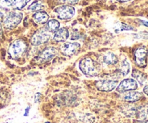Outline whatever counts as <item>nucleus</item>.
<instances>
[{
	"label": "nucleus",
	"instance_id": "nucleus-23",
	"mask_svg": "<svg viewBox=\"0 0 148 123\" xmlns=\"http://www.w3.org/2000/svg\"><path fill=\"white\" fill-rule=\"evenodd\" d=\"M59 3L64 4L65 5H74L77 4L79 0H59Z\"/></svg>",
	"mask_w": 148,
	"mask_h": 123
},
{
	"label": "nucleus",
	"instance_id": "nucleus-4",
	"mask_svg": "<svg viewBox=\"0 0 148 123\" xmlns=\"http://www.w3.org/2000/svg\"><path fill=\"white\" fill-rule=\"evenodd\" d=\"M51 38V33L47 28H42L36 31L30 38V43L33 46H39L47 43Z\"/></svg>",
	"mask_w": 148,
	"mask_h": 123
},
{
	"label": "nucleus",
	"instance_id": "nucleus-5",
	"mask_svg": "<svg viewBox=\"0 0 148 123\" xmlns=\"http://www.w3.org/2000/svg\"><path fill=\"white\" fill-rule=\"evenodd\" d=\"M148 56V49L145 46H142L137 48L134 52V60L138 67L145 68L147 66V59Z\"/></svg>",
	"mask_w": 148,
	"mask_h": 123
},
{
	"label": "nucleus",
	"instance_id": "nucleus-30",
	"mask_svg": "<svg viewBox=\"0 0 148 123\" xmlns=\"http://www.w3.org/2000/svg\"><path fill=\"white\" fill-rule=\"evenodd\" d=\"M143 123H148V120H147L146 121H145V122H143Z\"/></svg>",
	"mask_w": 148,
	"mask_h": 123
},
{
	"label": "nucleus",
	"instance_id": "nucleus-11",
	"mask_svg": "<svg viewBox=\"0 0 148 123\" xmlns=\"http://www.w3.org/2000/svg\"><path fill=\"white\" fill-rule=\"evenodd\" d=\"M57 49L53 47L46 48L38 56V60L41 62H48L53 58L57 55Z\"/></svg>",
	"mask_w": 148,
	"mask_h": 123
},
{
	"label": "nucleus",
	"instance_id": "nucleus-14",
	"mask_svg": "<svg viewBox=\"0 0 148 123\" xmlns=\"http://www.w3.org/2000/svg\"><path fill=\"white\" fill-rule=\"evenodd\" d=\"M33 20L36 22L37 24H43L45 23H46L49 20V16L46 12L43 11H40L37 12L36 13H35L33 16Z\"/></svg>",
	"mask_w": 148,
	"mask_h": 123
},
{
	"label": "nucleus",
	"instance_id": "nucleus-27",
	"mask_svg": "<svg viewBox=\"0 0 148 123\" xmlns=\"http://www.w3.org/2000/svg\"><path fill=\"white\" fill-rule=\"evenodd\" d=\"M140 22H141L142 24H144L145 26H147V27H148V22L144 21V20H140Z\"/></svg>",
	"mask_w": 148,
	"mask_h": 123
},
{
	"label": "nucleus",
	"instance_id": "nucleus-13",
	"mask_svg": "<svg viewBox=\"0 0 148 123\" xmlns=\"http://www.w3.org/2000/svg\"><path fill=\"white\" fill-rule=\"evenodd\" d=\"M143 97V94L136 91H130L127 92L123 96V99L128 102H137Z\"/></svg>",
	"mask_w": 148,
	"mask_h": 123
},
{
	"label": "nucleus",
	"instance_id": "nucleus-25",
	"mask_svg": "<svg viewBox=\"0 0 148 123\" xmlns=\"http://www.w3.org/2000/svg\"><path fill=\"white\" fill-rule=\"evenodd\" d=\"M40 96H41V94L40 93H36L35 94V98H34V101L36 103H38V102H40Z\"/></svg>",
	"mask_w": 148,
	"mask_h": 123
},
{
	"label": "nucleus",
	"instance_id": "nucleus-10",
	"mask_svg": "<svg viewBox=\"0 0 148 123\" xmlns=\"http://www.w3.org/2000/svg\"><path fill=\"white\" fill-rule=\"evenodd\" d=\"M30 0H1V3L4 7H10L19 10L24 8Z\"/></svg>",
	"mask_w": 148,
	"mask_h": 123
},
{
	"label": "nucleus",
	"instance_id": "nucleus-29",
	"mask_svg": "<svg viewBox=\"0 0 148 123\" xmlns=\"http://www.w3.org/2000/svg\"><path fill=\"white\" fill-rule=\"evenodd\" d=\"M116 1H120V2H127V1H130V0H116Z\"/></svg>",
	"mask_w": 148,
	"mask_h": 123
},
{
	"label": "nucleus",
	"instance_id": "nucleus-15",
	"mask_svg": "<svg viewBox=\"0 0 148 123\" xmlns=\"http://www.w3.org/2000/svg\"><path fill=\"white\" fill-rule=\"evenodd\" d=\"M103 60L107 65H114L118 63V58L112 52H108L103 56Z\"/></svg>",
	"mask_w": 148,
	"mask_h": 123
},
{
	"label": "nucleus",
	"instance_id": "nucleus-17",
	"mask_svg": "<svg viewBox=\"0 0 148 123\" xmlns=\"http://www.w3.org/2000/svg\"><path fill=\"white\" fill-rule=\"evenodd\" d=\"M119 71L123 76H127V75L130 73V71H131V66H130V63L128 61V60L124 59L121 62V65H120Z\"/></svg>",
	"mask_w": 148,
	"mask_h": 123
},
{
	"label": "nucleus",
	"instance_id": "nucleus-18",
	"mask_svg": "<svg viewBox=\"0 0 148 123\" xmlns=\"http://www.w3.org/2000/svg\"><path fill=\"white\" fill-rule=\"evenodd\" d=\"M132 77L134 78L140 84H145L146 80H147V76L145 73H142L141 71H140L138 70H133Z\"/></svg>",
	"mask_w": 148,
	"mask_h": 123
},
{
	"label": "nucleus",
	"instance_id": "nucleus-3",
	"mask_svg": "<svg viewBox=\"0 0 148 123\" xmlns=\"http://www.w3.org/2000/svg\"><path fill=\"white\" fill-rule=\"evenodd\" d=\"M27 49V46L23 40H17L12 43L9 48V54L12 58L17 59L24 56Z\"/></svg>",
	"mask_w": 148,
	"mask_h": 123
},
{
	"label": "nucleus",
	"instance_id": "nucleus-28",
	"mask_svg": "<svg viewBox=\"0 0 148 123\" xmlns=\"http://www.w3.org/2000/svg\"><path fill=\"white\" fill-rule=\"evenodd\" d=\"M29 110H30V107H27V108L25 110V116H27L28 115V112H29Z\"/></svg>",
	"mask_w": 148,
	"mask_h": 123
},
{
	"label": "nucleus",
	"instance_id": "nucleus-7",
	"mask_svg": "<svg viewBox=\"0 0 148 123\" xmlns=\"http://www.w3.org/2000/svg\"><path fill=\"white\" fill-rule=\"evenodd\" d=\"M80 48V44L78 43H65L61 46V52L64 56L72 57L79 53Z\"/></svg>",
	"mask_w": 148,
	"mask_h": 123
},
{
	"label": "nucleus",
	"instance_id": "nucleus-2",
	"mask_svg": "<svg viewBox=\"0 0 148 123\" xmlns=\"http://www.w3.org/2000/svg\"><path fill=\"white\" fill-rule=\"evenodd\" d=\"M23 14L18 10H12L7 13L5 18L3 20L4 26L5 28L12 30L15 28L23 20Z\"/></svg>",
	"mask_w": 148,
	"mask_h": 123
},
{
	"label": "nucleus",
	"instance_id": "nucleus-20",
	"mask_svg": "<svg viewBox=\"0 0 148 123\" xmlns=\"http://www.w3.org/2000/svg\"><path fill=\"white\" fill-rule=\"evenodd\" d=\"M60 27V24L56 20H51L47 23V30L50 33H55L57 31Z\"/></svg>",
	"mask_w": 148,
	"mask_h": 123
},
{
	"label": "nucleus",
	"instance_id": "nucleus-8",
	"mask_svg": "<svg viewBox=\"0 0 148 123\" xmlns=\"http://www.w3.org/2000/svg\"><path fill=\"white\" fill-rule=\"evenodd\" d=\"M138 84L137 81L133 79H127L120 82L119 84L117 86L116 90L119 93H124L130 91L136 90Z\"/></svg>",
	"mask_w": 148,
	"mask_h": 123
},
{
	"label": "nucleus",
	"instance_id": "nucleus-26",
	"mask_svg": "<svg viewBox=\"0 0 148 123\" xmlns=\"http://www.w3.org/2000/svg\"><path fill=\"white\" fill-rule=\"evenodd\" d=\"M143 92H144L145 94H147L148 96V85H146V86H145L144 89H143Z\"/></svg>",
	"mask_w": 148,
	"mask_h": 123
},
{
	"label": "nucleus",
	"instance_id": "nucleus-9",
	"mask_svg": "<svg viewBox=\"0 0 148 123\" xmlns=\"http://www.w3.org/2000/svg\"><path fill=\"white\" fill-rule=\"evenodd\" d=\"M118 86L116 81L112 80H99L95 83L97 89L101 92H111Z\"/></svg>",
	"mask_w": 148,
	"mask_h": 123
},
{
	"label": "nucleus",
	"instance_id": "nucleus-32",
	"mask_svg": "<svg viewBox=\"0 0 148 123\" xmlns=\"http://www.w3.org/2000/svg\"><path fill=\"white\" fill-rule=\"evenodd\" d=\"M0 30H1V26H0Z\"/></svg>",
	"mask_w": 148,
	"mask_h": 123
},
{
	"label": "nucleus",
	"instance_id": "nucleus-1",
	"mask_svg": "<svg viewBox=\"0 0 148 123\" xmlns=\"http://www.w3.org/2000/svg\"><path fill=\"white\" fill-rule=\"evenodd\" d=\"M79 69L85 75L90 77L98 76L100 71V68L98 63L90 58H84L79 61Z\"/></svg>",
	"mask_w": 148,
	"mask_h": 123
},
{
	"label": "nucleus",
	"instance_id": "nucleus-12",
	"mask_svg": "<svg viewBox=\"0 0 148 123\" xmlns=\"http://www.w3.org/2000/svg\"><path fill=\"white\" fill-rule=\"evenodd\" d=\"M69 35V31L66 27H62L59 29L56 32H55L53 35V39L54 41L60 43V42H65L68 39Z\"/></svg>",
	"mask_w": 148,
	"mask_h": 123
},
{
	"label": "nucleus",
	"instance_id": "nucleus-19",
	"mask_svg": "<svg viewBox=\"0 0 148 123\" xmlns=\"http://www.w3.org/2000/svg\"><path fill=\"white\" fill-rule=\"evenodd\" d=\"M45 8V5L41 1H35L28 7V10L30 12H40Z\"/></svg>",
	"mask_w": 148,
	"mask_h": 123
},
{
	"label": "nucleus",
	"instance_id": "nucleus-31",
	"mask_svg": "<svg viewBox=\"0 0 148 123\" xmlns=\"http://www.w3.org/2000/svg\"><path fill=\"white\" fill-rule=\"evenodd\" d=\"M44 123H51V122H44Z\"/></svg>",
	"mask_w": 148,
	"mask_h": 123
},
{
	"label": "nucleus",
	"instance_id": "nucleus-22",
	"mask_svg": "<svg viewBox=\"0 0 148 123\" xmlns=\"http://www.w3.org/2000/svg\"><path fill=\"white\" fill-rule=\"evenodd\" d=\"M79 119L84 123H93L95 122V118L90 114H84L80 115Z\"/></svg>",
	"mask_w": 148,
	"mask_h": 123
},
{
	"label": "nucleus",
	"instance_id": "nucleus-6",
	"mask_svg": "<svg viewBox=\"0 0 148 123\" xmlns=\"http://www.w3.org/2000/svg\"><path fill=\"white\" fill-rule=\"evenodd\" d=\"M54 12L60 20H70L75 16V9L70 5H63L55 9Z\"/></svg>",
	"mask_w": 148,
	"mask_h": 123
},
{
	"label": "nucleus",
	"instance_id": "nucleus-24",
	"mask_svg": "<svg viewBox=\"0 0 148 123\" xmlns=\"http://www.w3.org/2000/svg\"><path fill=\"white\" fill-rule=\"evenodd\" d=\"M8 12V10L5 7H0V20H4Z\"/></svg>",
	"mask_w": 148,
	"mask_h": 123
},
{
	"label": "nucleus",
	"instance_id": "nucleus-21",
	"mask_svg": "<svg viewBox=\"0 0 148 123\" xmlns=\"http://www.w3.org/2000/svg\"><path fill=\"white\" fill-rule=\"evenodd\" d=\"M134 28L132 26L128 25V24H125V23L120 22L116 24L115 27L116 32H121L124 31V30H134Z\"/></svg>",
	"mask_w": 148,
	"mask_h": 123
},
{
	"label": "nucleus",
	"instance_id": "nucleus-16",
	"mask_svg": "<svg viewBox=\"0 0 148 123\" xmlns=\"http://www.w3.org/2000/svg\"><path fill=\"white\" fill-rule=\"evenodd\" d=\"M136 115L138 119L140 120H147L148 119V105L140 107L137 109Z\"/></svg>",
	"mask_w": 148,
	"mask_h": 123
}]
</instances>
